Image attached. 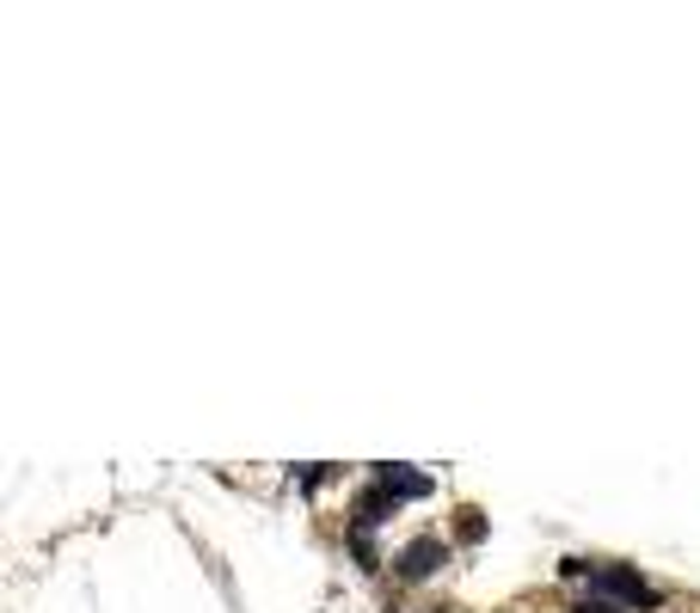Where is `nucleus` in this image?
<instances>
[{
	"label": "nucleus",
	"mask_w": 700,
	"mask_h": 613,
	"mask_svg": "<svg viewBox=\"0 0 700 613\" xmlns=\"http://www.w3.org/2000/svg\"><path fill=\"white\" fill-rule=\"evenodd\" d=\"M375 485H388L400 504H405V497H431V478H424V473H405V466H381V478H375Z\"/></svg>",
	"instance_id": "7ed1b4c3"
},
{
	"label": "nucleus",
	"mask_w": 700,
	"mask_h": 613,
	"mask_svg": "<svg viewBox=\"0 0 700 613\" xmlns=\"http://www.w3.org/2000/svg\"><path fill=\"white\" fill-rule=\"evenodd\" d=\"M590 582L603 589V601H608V595H621V601H633V608H657V601H664L652 582L633 577V570H621V565H596V570H590Z\"/></svg>",
	"instance_id": "f257e3e1"
},
{
	"label": "nucleus",
	"mask_w": 700,
	"mask_h": 613,
	"mask_svg": "<svg viewBox=\"0 0 700 613\" xmlns=\"http://www.w3.org/2000/svg\"><path fill=\"white\" fill-rule=\"evenodd\" d=\"M443 558H449V546H443V540H412V546L400 552V577H431Z\"/></svg>",
	"instance_id": "f03ea898"
},
{
	"label": "nucleus",
	"mask_w": 700,
	"mask_h": 613,
	"mask_svg": "<svg viewBox=\"0 0 700 613\" xmlns=\"http://www.w3.org/2000/svg\"><path fill=\"white\" fill-rule=\"evenodd\" d=\"M393 509H400V497H393L388 485H375L369 497H363V504H357V528H375V521H388Z\"/></svg>",
	"instance_id": "20e7f679"
},
{
	"label": "nucleus",
	"mask_w": 700,
	"mask_h": 613,
	"mask_svg": "<svg viewBox=\"0 0 700 613\" xmlns=\"http://www.w3.org/2000/svg\"><path fill=\"white\" fill-rule=\"evenodd\" d=\"M461 540H485V521H480V509H461Z\"/></svg>",
	"instance_id": "39448f33"
},
{
	"label": "nucleus",
	"mask_w": 700,
	"mask_h": 613,
	"mask_svg": "<svg viewBox=\"0 0 700 613\" xmlns=\"http://www.w3.org/2000/svg\"><path fill=\"white\" fill-rule=\"evenodd\" d=\"M572 613H615V601H603V595H596V601H577Z\"/></svg>",
	"instance_id": "423d86ee"
}]
</instances>
